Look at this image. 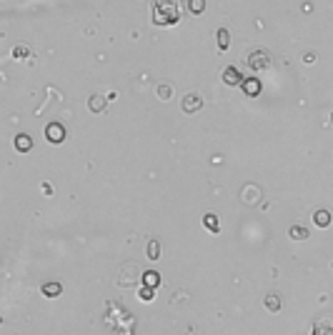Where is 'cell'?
Here are the masks:
<instances>
[{
	"label": "cell",
	"mask_w": 333,
	"mask_h": 335,
	"mask_svg": "<svg viewBox=\"0 0 333 335\" xmlns=\"http://www.w3.org/2000/svg\"><path fill=\"white\" fill-rule=\"evenodd\" d=\"M183 0H155L153 3V23L160 28H171L181 20Z\"/></svg>",
	"instance_id": "obj_1"
},
{
	"label": "cell",
	"mask_w": 333,
	"mask_h": 335,
	"mask_svg": "<svg viewBox=\"0 0 333 335\" xmlns=\"http://www.w3.org/2000/svg\"><path fill=\"white\" fill-rule=\"evenodd\" d=\"M313 335H333V313H321L313 320Z\"/></svg>",
	"instance_id": "obj_2"
},
{
	"label": "cell",
	"mask_w": 333,
	"mask_h": 335,
	"mask_svg": "<svg viewBox=\"0 0 333 335\" xmlns=\"http://www.w3.org/2000/svg\"><path fill=\"white\" fill-rule=\"evenodd\" d=\"M248 65H251L253 70H266V68H271V55H268V50H263V48L253 50L251 55H248Z\"/></svg>",
	"instance_id": "obj_3"
},
{
	"label": "cell",
	"mask_w": 333,
	"mask_h": 335,
	"mask_svg": "<svg viewBox=\"0 0 333 335\" xmlns=\"http://www.w3.org/2000/svg\"><path fill=\"white\" fill-rule=\"evenodd\" d=\"M181 108H183V113L193 115V113H198V110L203 108V98H201L198 93H188V95H183Z\"/></svg>",
	"instance_id": "obj_4"
},
{
	"label": "cell",
	"mask_w": 333,
	"mask_h": 335,
	"mask_svg": "<svg viewBox=\"0 0 333 335\" xmlns=\"http://www.w3.org/2000/svg\"><path fill=\"white\" fill-rule=\"evenodd\" d=\"M220 80H223L228 88H236V85H243V80H245V78L241 75V70H238V68H233V65H231V68H226V70H223Z\"/></svg>",
	"instance_id": "obj_5"
},
{
	"label": "cell",
	"mask_w": 333,
	"mask_h": 335,
	"mask_svg": "<svg viewBox=\"0 0 333 335\" xmlns=\"http://www.w3.org/2000/svg\"><path fill=\"white\" fill-rule=\"evenodd\" d=\"M45 138H48L50 143H63L65 140V128L61 123H50L45 128Z\"/></svg>",
	"instance_id": "obj_6"
},
{
	"label": "cell",
	"mask_w": 333,
	"mask_h": 335,
	"mask_svg": "<svg viewBox=\"0 0 333 335\" xmlns=\"http://www.w3.org/2000/svg\"><path fill=\"white\" fill-rule=\"evenodd\" d=\"M261 80H256V78H245L243 80V93L248 95V98H256V95H261Z\"/></svg>",
	"instance_id": "obj_7"
},
{
	"label": "cell",
	"mask_w": 333,
	"mask_h": 335,
	"mask_svg": "<svg viewBox=\"0 0 333 335\" xmlns=\"http://www.w3.org/2000/svg\"><path fill=\"white\" fill-rule=\"evenodd\" d=\"M30 148H33V138L28 135V133H20V135L15 138V150H18V153H28Z\"/></svg>",
	"instance_id": "obj_8"
},
{
	"label": "cell",
	"mask_w": 333,
	"mask_h": 335,
	"mask_svg": "<svg viewBox=\"0 0 333 335\" xmlns=\"http://www.w3.org/2000/svg\"><path fill=\"white\" fill-rule=\"evenodd\" d=\"M313 223H316L318 228H328V225H331V213H328L326 208L316 210V213H313Z\"/></svg>",
	"instance_id": "obj_9"
},
{
	"label": "cell",
	"mask_w": 333,
	"mask_h": 335,
	"mask_svg": "<svg viewBox=\"0 0 333 335\" xmlns=\"http://www.w3.org/2000/svg\"><path fill=\"white\" fill-rule=\"evenodd\" d=\"M215 43H218L220 50H228V45H231V33L226 30V28H218V33H215Z\"/></svg>",
	"instance_id": "obj_10"
},
{
	"label": "cell",
	"mask_w": 333,
	"mask_h": 335,
	"mask_svg": "<svg viewBox=\"0 0 333 335\" xmlns=\"http://www.w3.org/2000/svg\"><path fill=\"white\" fill-rule=\"evenodd\" d=\"M88 108L93 110V113H103V110H105V98L91 95V98H88Z\"/></svg>",
	"instance_id": "obj_11"
},
{
	"label": "cell",
	"mask_w": 333,
	"mask_h": 335,
	"mask_svg": "<svg viewBox=\"0 0 333 335\" xmlns=\"http://www.w3.org/2000/svg\"><path fill=\"white\" fill-rule=\"evenodd\" d=\"M188 10L193 15H201L206 10V0H188Z\"/></svg>",
	"instance_id": "obj_12"
},
{
	"label": "cell",
	"mask_w": 333,
	"mask_h": 335,
	"mask_svg": "<svg viewBox=\"0 0 333 335\" xmlns=\"http://www.w3.org/2000/svg\"><path fill=\"white\" fill-rule=\"evenodd\" d=\"M266 308L275 313V310H278V308H281V298H278V295H275V293H271V295H266Z\"/></svg>",
	"instance_id": "obj_13"
},
{
	"label": "cell",
	"mask_w": 333,
	"mask_h": 335,
	"mask_svg": "<svg viewBox=\"0 0 333 335\" xmlns=\"http://www.w3.org/2000/svg\"><path fill=\"white\" fill-rule=\"evenodd\" d=\"M160 283V278H158V273L155 270H148L146 275H143V285H148V288H155Z\"/></svg>",
	"instance_id": "obj_14"
},
{
	"label": "cell",
	"mask_w": 333,
	"mask_h": 335,
	"mask_svg": "<svg viewBox=\"0 0 333 335\" xmlns=\"http://www.w3.org/2000/svg\"><path fill=\"white\" fill-rule=\"evenodd\" d=\"M291 238L293 240H306L308 238V230L303 225H291Z\"/></svg>",
	"instance_id": "obj_15"
},
{
	"label": "cell",
	"mask_w": 333,
	"mask_h": 335,
	"mask_svg": "<svg viewBox=\"0 0 333 335\" xmlns=\"http://www.w3.org/2000/svg\"><path fill=\"white\" fill-rule=\"evenodd\" d=\"M61 290H63V288H61V283H45V285H43V293H45L48 298L61 295Z\"/></svg>",
	"instance_id": "obj_16"
},
{
	"label": "cell",
	"mask_w": 333,
	"mask_h": 335,
	"mask_svg": "<svg viewBox=\"0 0 333 335\" xmlns=\"http://www.w3.org/2000/svg\"><path fill=\"white\" fill-rule=\"evenodd\" d=\"M148 258H151V260H158V258H160V243H158V240H151V243H148Z\"/></svg>",
	"instance_id": "obj_17"
},
{
	"label": "cell",
	"mask_w": 333,
	"mask_h": 335,
	"mask_svg": "<svg viewBox=\"0 0 333 335\" xmlns=\"http://www.w3.org/2000/svg\"><path fill=\"white\" fill-rule=\"evenodd\" d=\"M171 93H173V90H171L168 83H163V85H158V90H155V95H158L160 100H168V98H171Z\"/></svg>",
	"instance_id": "obj_18"
},
{
	"label": "cell",
	"mask_w": 333,
	"mask_h": 335,
	"mask_svg": "<svg viewBox=\"0 0 333 335\" xmlns=\"http://www.w3.org/2000/svg\"><path fill=\"white\" fill-rule=\"evenodd\" d=\"M206 228L211 233H218V218L215 215H206Z\"/></svg>",
	"instance_id": "obj_19"
},
{
	"label": "cell",
	"mask_w": 333,
	"mask_h": 335,
	"mask_svg": "<svg viewBox=\"0 0 333 335\" xmlns=\"http://www.w3.org/2000/svg\"><path fill=\"white\" fill-rule=\"evenodd\" d=\"M138 295H141L143 300H153V288H148V285H143V288H141V293H138Z\"/></svg>",
	"instance_id": "obj_20"
},
{
	"label": "cell",
	"mask_w": 333,
	"mask_h": 335,
	"mask_svg": "<svg viewBox=\"0 0 333 335\" xmlns=\"http://www.w3.org/2000/svg\"><path fill=\"white\" fill-rule=\"evenodd\" d=\"M13 55H15V58H25V55H28V45H15Z\"/></svg>",
	"instance_id": "obj_21"
},
{
	"label": "cell",
	"mask_w": 333,
	"mask_h": 335,
	"mask_svg": "<svg viewBox=\"0 0 333 335\" xmlns=\"http://www.w3.org/2000/svg\"><path fill=\"white\" fill-rule=\"evenodd\" d=\"M331 123H333V115H331Z\"/></svg>",
	"instance_id": "obj_22"
}]
</instances>
